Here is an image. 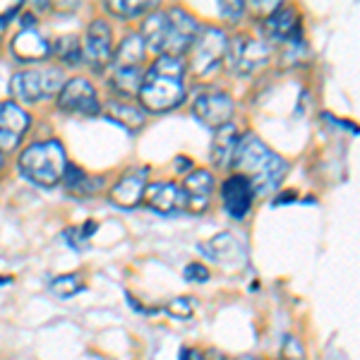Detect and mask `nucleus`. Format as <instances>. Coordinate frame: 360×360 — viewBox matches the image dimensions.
Returning <instances> with one entry per match:
<instances>
[{"label": "nucleus", "mask_w": 360, "mask_h": 360, "mask_svg": "<svg viewBox=\"0 0 360 360\" xmlns=\"http://www.w3.org/2000/svg\"><path fill=\"white\" fill-rule=\"evenodd\" d=\"M238 127L233 123L219 127L214 132V142H212V161L217 168H226L231 166V159H233V152L238 147Z\"/></svg>", "instance_id": "20"}, {"label": "nucleus", "mask_w": 360, "mask_h": 360, "mask_svg": "<svg viewBox=\"0 0 360 360\" xmlns=\"http://www.w3.org/2000/svg\"><path fill=\"white\" fill-rule=\"evenodd\" d=\"M166 15H168V37L161 56L180 58L190 51L197 32H200V25H197V20L185 8H171Z\"/></svg>", "instance_id": "7"}, {"label": "nucleus", "mask_w": 360, "mask_h": 360, "mask_svg": "<svg viewBox=\"0 0 360 360\" xmlns=\"http://www.w3.org/2000/svg\"><path fill=\"white\" fill-rule=\"evenodd\" d=\"M281 8V3H271V0H259V3H245V13L250 10V15L257 17V20H266L269 15H274Z\"/></svg>", "instance_id": "28"}, {"label": "nucleus", "mask_w": 360, "mask_h": 360, "mask_svg": "<svg viewBox=\"0 0 360 360\" xmlns=\"http://www.w3.org/2000/svg\"><path fill=\"white\" fill-rule=\"evenodd\" d=\"M84 288L82 278L79 274H65V276H58L56 281H51L49 291L56 295V298H72Z\"/></svg>", "instance_id": "26"}, {"label": "nucleus", "mask_w": 360, "mask_h": 360, "mask_svg": "<svg viewBox=\"0 0 360 360\" xmlns=\"http://www.w3.org/2000/svg\"><path fill=\"white\" fill-rule=\"evenodd\" d=\"M231 166L236 168L238 176H243L252 185L255 195L274 193L286 176V161L276 152H271L257 135H245L238 139Z\"/></svg>", "instance_id": "1"}, {"label": "nucleus", "mask_w": 360, "mask_h": 360, "mask_svg": "<svg viewBox=\"0 0 360 360\" xmlns=\"http://www.w3.org/2000/svg\"><path fill=\"white\" fill-rule=\"evenodd\" d=\"M166 310H168V315H173L178 319H190L195 312V300L193 298H176L168 303Z\"/></svg>", "instance_id": "27"}, {"label": "nucleus", "mask_w": 360, "mask_h": 360, "mask_svg": "<svg viewBox=\"0 0 360 360\" xmlns=\"http://www.w3.org/2000/svg\"><path fill=\"white\" fill-rule=\"evenodd\" d=\"M82 56L91 63L96 70L106 68L111 63L113 56V34L111 27L103 20H94L89 22L84 34V44H82Z\"/></svg>", "instance_id": "11"}, {"label": "nucleus", "mask_w": 360, "mask_h": 360, "mask_svg": "<svg viewBox=\"0 0 360 360\" xmlns=\"http://www.w3.org/2000/svg\"><path fill=\"white\" fill-rule=\"evenodd\" d=\"M221 202H224V209L229 212V217L245 219L250 214V209H252V202H255L252 185L236 173V176H231L221 185Z\"/></svg>", "instance_id": "12"}, {"label": "nucleus", "mask_w": 360, "mask_h": 360, "mask_svg": "<svg viewBox=\"0 0 360 360\" xmlns=\"http://www.w3.org/2000/svg\"><path fill=\"white\" fill-rule=\"evenodd\" d=\"M226 56L231 60V70L238 75H252L259 68H264L269 63V44L259 41L252 37H238L233 41H229Z\"/></svg>", "instance_id": "6"}, {"label": "nucleus", "mask_w": 360, "mask_h": 360, "mask_svg": "<svg viewBox=\"0 0 360 360\" xmlns=\"http://www.w3.org/2000/svg\"><path fill=\"white\" fill-rule=\"evenodd\" d=\"M156 8V0H108L106 10L115 17H139L144 13H152Z\"/></svg>", "instance_id": "24"}, {"label": "nucleus", "mask_w": 360, "mask_h": 360, "mask_svg": "<svg viewBox=\"0 0 360 360\" xmlns=\"http://www.w3.org/2000/svg\"><path fill=\"white\" fill-rule=\"evenodd\" d=\"M144 41L139 34H127V37L120 41L118 51L111 56L113 60V70H132V68H142L144 60Z\"/></svg>", "instance_id": "21"}, {"label": "nucleus", "mask_w": 360, "mask_h": 360, "mask_svg": "<svg viewBox=\"0 0 360 360\" xmlns=\"http://www.w3.org/2000/svg\"><path fill=\"white\" fill-rule=\"evenodd\" d=\"M193 113L202 125L219 127L229 125L233 118V98L224 91H209V94H200L193 103Z\"/></svg>", "instance_id": "10"}, {"label": "nucleus", "mask_w": 360, "mask_h": 360, "mask_svg": "<svg viewBox=\"0 0 360 360\" xmlns=\"http://www.w3.org/2000/svg\"><path fill=\"white\" fill-rule=\"evenodd\" d=\"M264 25V34L271 39V41H293V34L298 32V13L291 8H278L274 15H269L262 22Z\"/></svg>", "instance_id": "18"}, {"label": "nucleus", "mask_w": 360, "mask_h": 360, "mask_svg": "<svg viewBox=\"0 0 360 360\" xmlns=\"http://www.w3.org/2000/svg\"><path fill=\"white\" fill-rule=\"evenodd\" d=\"M144 205L159 214H173L185 209V193L176 183H152L144 190Z\"/></svg>", "instance_id": "13"}, {"label": "nucleus", "mask_w": 360, "mask_h": 360, "mask_svg": "<svg viewBox=\"0 0 360 360\" xmlns=\"http://www.w3.org/2000/svg\"><path fill=\"white\" fill-rule=\"evenodd\" d=\"M65 86V75L58 68L20 70L10 79V94L20 103H39L46 96H56Z\"/></svg>", "instance_id": "4"}, {"label": "nucleus", "mask_w": 360, "mask_h": 360, "mask_svg": "<svg viewBox=\"0 0 360 360\" xmlns=\"http://www.w3.org/2000/svg\"><path fill=\"white\" fill-rule=\"evenodd\" d=\"M185 278H188V281H207V278H209V269H207L205 264L193 262V264L185 266Z\"/></svg>", "instance_id": "30"}, {"label": "nucleus", "mask_w": 360, "mask_h": 360, "mask_svg": "<svg viewBox=\"0 0 360 360\" xmlns=\"http://www.w3.org/2000/svg\"><path fill=\"white\" fill-rule=\"evenodd\" d=\"M68 166V156L60 142L49 139V142H34L20 154L17 168L27 180L41 185V188H53L63 180Z\"/></svg>", "instance_id": "3"}, {"label": "nucleus", "mask_w": 360, "mask_h": 360, "mask_svg": "<svg viewBox=\"0 0 360 360\" xmlns=\"http://www.w3.org/2000/svg\"><path fill=\"white\" fill-rule=\"evenodd\" d=\"M185 60L183 58L159 56L154 65L142 75V86H139V103L147 111L164 113L183 103L185 98Z\"/></svg>", "instance_id": "2"}, {"label": "nucleus", "mask_w": 360, "mask_h": 360, "mask_svg": "<svg viewBox=\"0 0 360 360\" xmlns=\"http://www.w3.org/2000/svg\"><path fill=\"white\" fill-rule=\"evenodd\" d=\"M200 250L205 252V257L214 259V262L221 266H233V264L238 266L245 262V248L231 233H219L212 240L200 243Z\"/></svg>", "instance_id": "14"}, {"label": "nucleus", "mask_w": 360, "mask_h": 360, "mask_svg": "<svg viewBox=\"0 0 360 360\" xmlns=\"http://www.w3.org/2000/svg\"><path fill=\"white\" fill-rule=\"evenodd\" d=\"M51 53L60 56L70 65H77L82 60V44H79L77 37H60L53 49H51Z\"/></svg>", "instance_id": "25"}, {"label": "nucleus", "mask_w": 360, "mask_h": 360, "mask_svg": "<svg viewBox=\"0 0 360 360\" xmlns=\"http://www.w3.org/2000/svg\"><path fill=\"white\" fill-rule=\"evenodd\" d=\"M58 106L65 113H79V115L101 113V103H98L96 89L86 82L84 77L68 79L65 86L58 91Z\"/></svg>", "instance_id": "8"}, {"label": "nucleus", "mask_w": 360, "mask_h": 360, "mask_svg": "<svg viewBox=\"0 0 360 360\" xmlns=\"http://www.w3.org/2000/svg\"><path fill=\"white\" fill-rule=\"evenodd\" d=\"M185 193V209L193 214H202L212 202V188H214V178L209 176V171L200 168V171H193L185 183L180 185Z\"/></svg>", "instance_id": "15"}, {"label": "nucleus", "mask_w": 360, "mask_h": 360, "mask_svg": "<svg viewBox=\"0 0 360 360\" xmlns=\"http://www.w3.org/2000/svg\"><path fill=\"white\" fill-rule=\"evenodd\" d=\"M0 166H3V152H0Z\"/></svg>", "instance_id": "35"}, {"label": "nucleus", "mask_w": 360, "mask_h": 360, "mask_svg": "<svg viewBox=\"0 0 360 360\" xmlns=\"http://www.w3.org/2000/svg\"><path fill=\"white\" fill-rule=\"evenodd\" d=\"M288 200H295V193H283V197L274 200V205H281V202H288Z\"/></svg>", "instance_id": "33"}, {"label": "nucleus", "mask_w": 360, "mask_h": 360, "mask_svg": "<svg viewBox=\"0 0 360 360\" xmlns=\"http://www.w3.org/2000/svg\"><path fill=\"white\" fill-rule=\"evenodd\" d=\"M144 41V49L154 51V53L161 56L166 46V37H168V15L161 13V10H152L142 22V32H139Z\"/></svg>", "instance_id": "19"}, {"label": "nucleus", "mask_w": 360, "mask_h": 360, "mask_svg": "<svg viewBox=\"0 0 360 360\" xmlns=\"http://www.w3.org/2000/svg\"><path fill=\"white\" fill-rule=\"evenodd\" d=\"M245 13V3H221V15L229 20H238Z\"/></svg>", "instance_id": "31"}, {"label": "nucleus", "mask_w": 360, "mask_h": 360, "mask_svg": "<svg viewBox=\"0 0 360 360\" xmlns=\"http://www.w3.org/2000/svg\"><path fill=\"white\" fill-rule=\"evenodd\" d=\"M32 115L15 101H0V152H13L25 139Z\"/></svg>", "instance_id": "9"}, {"label": "nucleus", "mask_w": 360, "mask_h": 360, "mask_svg": "<svg viewBox=\"0 0 360 360\" xmlns=\"http://www.w3.org/2000/svg\"><path fill=\"white\" fill-rule=\"evenodd\" d=\"M147 173H149L147 168H137V171L125 173L111 190L113 205L125 207V209L137 207L144 197V190H147Z\"/></svg>", "instance_id": "16"}, {"label": "nucleus", "mask_w": 360, "mask_h": 360, "mask_svg": "<svg viewBox=\"0 0 360 360\" xmlns=\"http://www.w3.org/2000/svg\"><path fill=\"white\" fill-rule=\"evenodd\" d=\"M226 49H229V39L221 29L217 27H207V29H200L195 37L193 46H190V70L200 77L205 75L214 72L221 60L226 58Z\"/></svg>", "instance_id": "5"}, {"label": "nucleus", "mask_w": 360, "mask_h": 360, "mask_svg": "<svg viewBox=\"0 0 360 360\" xmlns=\"http://www.w3.org/2000/svg\"><path fill=\"white\" fill-rule=\"evenodd\" d=\"M13 53L22 63H39L51 56V44L46 41L37 29H22L13 39Z\"/></svg>", "instance_id": "17"}, {"label": "nucleus", "mask_w": 360, "mask_h": 360, "mask_svg": "<svg viewBox=\"0 0 360 360\" xmlns=\"http://www.w3.org/2000/svg\"><path fill=\"white\" fill-rule=\"evenodd\" d=\"M180 360H205V358H202V353L195 351V348H183V353H180Z\"/></svg>", "instance_id": "32"}, {"label": "nucleus", "mask_w": 360, "mask_h": 360, "mask_svg": "<svg viewBox=\"0 0 360 360\" xmlns=\"http://www.w3.org/2000/svg\"><path fill=\"white\" fill-rule=\"evenodd\" d=\"M238 360H262V358H255V356H240Z\"/></svg>", "instance_id": "34"}, {"label": "nucleus", "mask_w": 360, "mask_h": 360, "mask_svg": "<svg viewBox=\"0 0 360 360\" xmlns=\"http://www.w3.org/2000/svg\"><path fill=\"white\" fill-rule=\"evenodd\" d=\"M283 360H305V351L303 344H300L295 336H286L283 339V351H281Z\"/></svg>", "instance_id": "29"}, {"label": "nucleus", "mask_w": 360, "mask_h": 360, "mask_svg": "<svg viewBox=\"0 0 360 360\" xmlns=\"http://www.w3.org/2000/svg\"><path fill=\"white\" fill-rule=\"evenodd\" d=\"M142 68L132 70H113L111 75V86L118 91L120 96L135 98L139 94V86H142Z\"/></svg>", "instance_id": "23"}, {"label": "nucleus", "mask_w": 360, "mask_h": 360, "mask_svg": "<svg viewBox=\"0 0 360 360\" xmlns=\"http://www.w3.org/2000/svg\"><path fill=\"white\" fill-rule=\"evenodd\" d=\"M101 111L106 113V118H108V120H113V123L123 125L125 130H130V132H137L139 127L144 125V113L139 111V108L130 106V103L118 101V98L108 101L106 106L101 108Z\"/></svg>", "instance_id": "22"}]
</instances>
